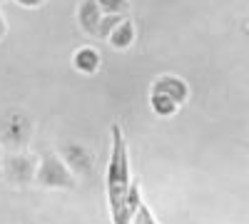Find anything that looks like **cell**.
<instances>
[{
    "mask_svg": "<svg viewBox=\"0 0 249 224\" xmlns=\"http://www.w3.org/2000/svg\"><path fill=\"white\" fill-rule=\"evenodd\" d=\"M18 5H23V8H43L48 0H15Z\"/></svg>",
    "mask_w": 249,
    "mask_h": 224,
    "instance_id": "obj_13",
    "label": "cell"
},
{
    "mask_svg": "<svg viewBox=\"0 0 249 224\" xmlns=\"http://www.w3.org/2000/svg\"><path fill=\"white\" fill-rule=\"evenodd\" d=\"M135 37H137V33H135V23H132V17H124L122 23L110 33L107 43H110L115 50H127V48H132V45H135Z\"/></svg>",
    "mask_w": 249,
    "mask_h": 224,
    "instance_id": "obj_8",
    "label": "cell"
},
{
    "mask_svg": "<svg viewBox=\"0 0 249 224\" xmlns=\"http://www.w3.org/2000/svg\"><path fill=\"white\" fill-rule=\"evenodd\" d=\"M150 92H157V95H164V97L175 100L179 107L190 100V85H187L182 77H177V75H160L152 83Z\"/></svg>",
    "mask_w": 249,
    "mask_h": 224,
    "instance_id": "obj_5",
    "label": "cell"
},
{
    "mask_svg": "<svg viewBox=\"0 0 249 224\" xmlns=\"http://www.w3.org/2000/svg\"><path fill=\"white\" fill-rule=\"evenodd\" d=\"M57 155L62 157V162L70 167V172L80 179V177H88L92 172V165H95V159L90 155L88 147H82L77 145V142H62V145L57 147Z\"/></svg>",
    "mask_w": 249,
    "mask_h": 224,
    "instance_id": "obj_4",
    "label": "cell"
},
{
    "mask_svg": "<svg viewBox=\"0 0 249 224\" xmlns=\"http://www.w3.org/2000/svg\"><path fill=\"white\" fill-rule=\"evenodd\" d=\"M102 15H120L130 17V0H97Z\"/></svg>",
    "mask_w": 249,
    "mask_h": 224,
    "instance_id": "obj_10",
    "label": "cell"
},
{
    "mask_svg": "<svg viewBox=\"0 0 249 224\" xmlns=\"http://www.w3.org/2000/svg\"><path fill=\"white\" fill-rule=\"evenodd\" d=\"M0 177H3V150H0Z\"/></svg>",
    "mask_w": 249,
    "mask_h": 224,
    "instance_id": "obj_15",
    "label": "cell"
},
{
    "mask_svg": "<svg viewBox=\"0 0 249 224\" xmlns=\"http://www.w3.org/2000/svg\"><path fill=\"white\" fill-rule=\"evenodd\" d=\"M8 35V23H5V17H3V13H0V40H3Z\"/></svg>",
    "mask_w": 249,
    "mask_h": 224,
    "instance_id": "obj_14",
    "label": "cell"
},
{
    "mask_svg": "<svg viewBox=\"0 0 249 224\" xmlns=\"http://www.w3.org/2000/svg\"><path fill=\"white\" fill-rule=\"evenodd\" d=\"M100 65H102V55L92 45H82L72 52V68L80 75H95L100 70Z\"/></svg>",
    "mask_w": 249,
    "mask_h": 224,
    "instance_id": "obj_6",
    "label": "cell"
},
{
    "mask_svg": "<svg viewBox=\"0 0 249 224\" xmlns=\"http://www.w3.org/2000/svg\"><path fill=\"white\" fill-rule=\"evenodd\" d=\"M0 3H3V0H0Z\"/></svg>",
    "mask_w": 249,
    "mask_h": 224,
    "instance_id": "obj_16",
    "label": "cell"
},
{
    "mask_svg": "<svg viewBox=\"0 0 249 224\" xmlns=\"http://www.w3.org/2000/svg\"><path fill=\"white\" fill-rule=\"evenodd\" d=\"M40 157L33 152H10L3 155V177L15 187H28L35 185V172H37Z\"/></svg>",
    "mask_w": 249,
    "mask_h": 224,
    "instance_id": "obj_3",
    "label": "cell"
},
{
    "mask_svg": "<svg viewBox=\"0 0 249 224\" xmlns=\"http://www.w3.org/2000/svg\"><path fill=\"white\" fill-rule=\"evenodd\" d=\"M100 20H102V10L97 5V0H82L80 8H77V23H80V28L85 30L88 35L97 37Z\"/></svg>",
    "mask_w": 249,
    "mask_h": 224,
    "instance_id": "obj_7",
    "label": "cell"
},
{
    "mask_svg": "<svg viewBox=\"0 0 249 224\" xmlns=\"http://www.w3.org/2000/svg\"><path fill=\"white\" fill-rule=\"evenodd\" d=\"M124 17H120V15H102V20H100V28H97V37H102V40H107L110 37V33L122 23Z\"/></svg>",
    "mask_w": 249,
    "mask_h": 224,
    "instance_id": "obj_11",
    "label": "cell"
},
{
    "mask_svg": "<svg viewBox=\"0 0 249 224\" xmlns=\"http://www.w3.org/2000/svg\"><path fill=\"white\" fill-rule=\"evenodd\" d=\"M110 159L105 172V190H107V207L112 224H132L135 217L127 209V192L132 185V170H130V155H127V139L120 127V122L110 125Z\"/></svg>",
    "mask_w": 249,
    "mask_h": 224,
    "instance_id": "obj_1",
    "label": "cell"
},
{
    "mask_svg": "<svg viewBox=\"0 0 249 224\" xmlns=\"http://www.w3.org/2000/svg\"><path fill=\"white\" fill-rule=\"evenodd\" d=\"M35 185L43 190H75L77 177L70 172V167L62 162V157L53 150L40 155L37 172H35Z\"/></svg>",
    "mask_w": 249,
    "mask_h": 224,
    "instance_id": "obj_2",
    "label": "cell"
},
{
    "mask_svg": "<svg viewBox=\"0 0 249 224\" xmlns=\"http://www.w3.org/2000/svg\"><path fill=\"white\" fill-rule=\"evenodd\" d=\"M150 110L157 115V117H175L177 115V110H179V105L175 103V100H170V97H164V95H157V92H150Z\"/></svg>",
    "mask_w": 249,
    "mask_h": 224,
    "instance_id": "obj_9",
    "label": "cell"
},
{
    "mask_svg": "<svg viewBox=\"0 0 249 224\" xmlns=\"http://www.w3.org/2000/svg\"><path fill=\"white\" fill-rule=\"evenodd\" d=\"M132 224H160V222H157V217L152 214V209L142 202L140 209H137V214H135V222H132Z\"/></svg>",
    "mask_w": 249,
    "mask_h": 224,
    "instance_id": "obj_12",
    "label": "cell"
}]
</instances>
